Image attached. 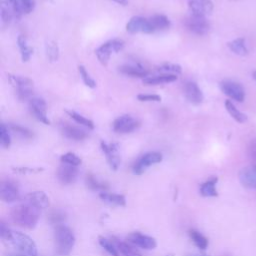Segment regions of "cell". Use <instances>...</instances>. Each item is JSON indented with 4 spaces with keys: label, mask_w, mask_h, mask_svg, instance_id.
I'll return each mask as SVG.
<instances>
[{
    "label": "cell",
    "mask_w": 256,
    "mask_h": 256,
    "mask_svg": "<svg viewBox=\"0 0 256 256\" xmlns=\"http://www.w3.org/2000/svg\"><path fill=\"white\" fill-rule=\"evenodd\" d=\"M29 107H30L31 112L33 113V115L35 116V118L38 121H40L46 125L50 124V121L47 116V105L43 98H41V97L31 98L29 101Z\"/></svg>",
    "instance_id": "cell-12"
},
{
    "label": "cell",
    "mask_w": 256,
    "mask_h": 256,
    "mask_svg": "<svg viewBox=\"0 0 256 256\" xmlns=\"http://www.w3.org/2000/svg\"><path fill=\"white\" fill-rule=\"evenodd\" d=\"M126 31L131 34H135L139 32L146 33V34L152 33L149 20L141 16L132 17L126 24Z\"/></svg>",
    "instance_id": "cell-14"
},
{
    "label": "cell",
    "mask_w": 256,
    "mask_h": 256,
    "mask_svg": "<svg viewBox=\"0 0 256 256\" xmlns=\"http://www.w3.org/2000/svg\"><path fill=\"white\" fill-rule=\"evenodd\" d=\"M252 77H253V79L256 81V70L253 72V74H252Z\"/></svg>",
    "instance_id": "cell-48"
},
{
    "label": "cell",
    "mask_w": 256,
    "mask_h": 256,
    "mask_svg": "<svg viewBox=\"0 0 256 256\" xmlns=\"http://www.w3.org/2000/svg\"><path fill=\"white\" fill-rule=\"evenodd\" d=\"M225 108L227 110V112L230 114V116L237 121L238 123H244L247 121V116L246 114L242 113L240 110H238L235 105L230 101V100H226L225 101Z\"/></svg>",
    "instance_id": "cell-30"
},
{
    "label": "cell",
    "mask_w": 256,
    "mask_h": 256,
    "mask_svg": "<svg viewBox=\"0 0 256 256\" xmlns=\"http://www.w3.org/2000/svg\"><path fill=\"white\" fill-rule=\"evenodd\" d=\"M86 184H87V186L91 190H94V191L104 192V191H106L109 188V186L106 183L99 181L97 178H95L91 174H87V176H86Z\"/></svg>",
    "instance_id": "cell-32"
},
{
    "label": "cell",
    "mask_w": 256,
    "mask_h": 256,
    "mask_svg": "<svg viewBox=\"0 0 256 256\" xmlns=\"http://www.w3.org/2000/svg\"><path fill=\"white\" fill-rule=\"evenodd\" d=\"M10 129L16 133L17 135H19L20 137L24 138V139H31L33 138L34 134L31 130H29L28 128L26 127H23V126H20V125H17V124H11L10 125Z\"/></svg>",
    "instance_id": "cell-39"
},
{
    "label": "cell",
    "mask_w": 256,
    "mask_h": 256,
    "mask_svg": "<svg viewBox=\"0 0 256 256\" xmlns=\"http://www.w3.org/2000/svg\"><path fill=\"white\" fill-rule=\"evenodd\" d=\"M23 12L16 0H2L0 15L2 25H9L13 20H19Z\"/></svg>",
    "instance_id": "cell-6"
},
{
    "label": "cell",
    "mask_w": 256,
    "mask_h": 256,
    "mask_svg": "<svg viewBox=\"0 0 256 256\" xmlns=\"http://www.w3.org/2000/svg\"><path fill=\"white\" fill-rule=\"evenodd\" d=\"M184 94L186 99L193 105H199L204 100V96L201 89L193 81H188L185 83Z\"/></svg>",
    "instance_id": "cell-18"
},
{
    "label": "cell",
    "mask_w": 256,
    "mask_h": 256,
    "mask_svg": "<svg viewBox=\"0 0 256 256\" xmlns=\"http://www.w3.org/2000/svg\"><path fill=\"white\" fill-rule=\"evenodd\" d=\"M186 28L195 35H206L210 30V24L206 17L191 14L185 19Z\"/></svg>",
    "instance_id": "cell-7"
},
{
    "label": "cell",
    "mask_w": 256,
    "mask_h": 256,
    "mask_svg": "<svg viewBox=\"0 0 256 256\" xmlns=\"http://www.w3.org/2000/svg\"><path fill=\"white\" fill-rule=\"evenodd\" d=\"M10 219L20 227L33 229L39 220V209L24 202L10 210Z\"/></svg>",
    "instance_id": "cell-1"
},
{
    "label": "cell",
    "mask_w": 256,
    "mask_h": 256,
    "mask_svg": "<svg viewBox=\"0 0 256 256\" xmlns=\"http://www.w3.org/2000/svg\"><path fill=\"white\" fill-rule=\"evenodd\" d=\"M188 7L191 14L206 17L213 11L212 0H188Z\"/></svg>",
    "instance_id": "cell-16"
},
{
    "label": "cell",
    "mask_w": 256,
    "mask_h": 256,
    "mask_svg": "<svg viewBox=\"0 0 256 256\" xmlns=\"http://www.w3.org/2000/svg\"><path fill=\"white\" fill-rule=\"evenodd\" d=\"M17 250L27 256H37V246L34 240L25 233L19 231H12L10 242Z\"/></svg>",
    "instance_id": "cell-4"
},
{
    "label": "cell",
    "mask_w": 256,
    "mask_h": 256,
    "mask_svg": "<svg viewBox=\"0 0 256 256\" xmlns=\"http://www.w3.org/2000/svg\"><path fill=\"white\" fill-rule=\"evenodd\" d=\"M78 72H79L80 77H81V79L83 80V82L86 86H88L89 88H95L96 87L95 80L90 76V74L87 72L86 68L83 65L78 66Z\"/></svg>",
    "instance_id": "cell-37"
},
{
    "label": "cell",
    "mask_w": 256,
    "mask_h": 256,
    "mask_svg": "<svg viewBox=\"0 0 256 256\" xmlns=\"http://www.w3.org/2000/svg\"><path fill=\"white\" fill-rule=\"evenodd\" d=\"M248 155L250 159H252L254 162H256V139L252 140L248 145Z\"/></svg>",
    "instance_id": "cell-45"
},
{
    "label": "cell",
    "mask_w": 256,
    "mask_h": 256,
    "mask_svg": "<svg viewBox=\"0 0 256 256\" xmlns=\"http://www.w3.org/2000/svg\"><path fill=\"white\" fill-rule=\"evenodd\" d=\"M60 130L66 138L75 140V141L84 140L88 136V134L85 130H83L77 126L71 125L69 123H62L60 125Z\"/></svg>",
    "instance_id": "cell-21"
},
{
    "label": "cell",
    "mask_w": 256,
    "mask_h": 256,
    "mask_svg": "<svg viewBox=\"0 0 256 256\" xmlns=\"http://www.w3.org/2000/svg\"><path fill=\"white\" fill-rule=\"evenodd\" d=\"M239 181L240 183L250 189L256 188V164L246 166L242 168L239 172Z\"/></svg>",
    "instance_id": "cell-20"
},
{
    "label": "cell",
    "mask_w": 256,
    "mask_h": 256,
    "mask_svg": "<svg viewBox=\"0 0 256 256\" xmlns=\"http://www.w3.org/2000/svg\"><path fill=\"white\" fill-rule=\"evenodd\" d=\"M124 47V42L120 39H112L105 43H103L101 46H99L95 50V54L99 60V62L103 66H107L108 62L110 60V57L113 53H117L121 51Z\"/></svg>",
    "instance_id": "cell-5"
},
{
    "label": "cell",
    "mask_w": 256,
    "mask_h": 256,
    "mask_svg": "<svg viewBox=\"0 0 256 256\" xmlns=\"http://www.w3.org/2000/svg\"><path fill=\"white\" fill-rule=\"evenodd\" d=\"M0 234H1L2 240L6 241V242H10L11 237H12V231L9 229V227L3 221H1V223H0Z\"/></svg>",
    "instance_id": "cell-43"
},
{
    "label": "cell",
    "mask_w": 256,
    "mask_h": 256,
    "mask_svg": "<svg viewBox=\"0 0 256 256\" xmlns=\"http://www.w3.org/2000/svg\"><path fill=\"white\" fill-rule=\"evenodd\" d=\"M101 149L103 153L106 156V160L110 166V168L114 171H116L119 168V165L121 163V157L119 154V147L117 143H106L104 141H101L100 143Z\"/></svg>",
    "instance_id": "cell-11"
},
{
    "label": "cell",
    "mask_w": 256,
    "mask_h": 256,
    "mask_svg": "<svg viewBox=\"0 0 256 256\" xmlns=\"http://www.w3.org/2000/svg\"><path fill=\"white\" fill-rule=\"evenodd\" d=\"M220 88L222 92L231 99L237 102L244 101L245 91L240 83L235 82L233 80H224L220 83Z\"/></svg>",
    "instance_id": "cell-10"
},
{
    "label": "cell",
    "mask_w": 256,
    "mask_h": 256,
    "mask_svg": "<svg viewBox=\"0 0 256 256\" xmlns=\"http://www.w3.org/2000/svg\"><path fill=\"white\" fill-rule=\"evenodd\" d=\"M0 196L4 202H14L19 199L20 192L17 184L11 180H4L0 185Z\"/></svg>",
    "instance_id": "cell-15"
},
{
    "label": "cell",
    "mask_w": 256,
    "mask_h": 256,
    "mask_svg": "<svg viewBox=\"0 0 256 256\" xmlns=\"http://www.w3.org/2000/svg\"><path fill=\"white\" fill-rule=\"evenodd\" d=\"M13 170L17 173H33V172H40L43 169L42 168H28V167H14Z\"/></svg>",
    "instance_id": "cell-46"
},
{
    "label": "cell",
    "mask_w": 256,
    "mask_h": 256,
    "mask_svg": "<svg viewBox=\"0 0 256 256\" xmlns=\"http://www.w3.org/2000/svg\"><path fill=\"white\" fill-rule=\"evenodd\" d=\"M98 242H99L100 246L104 250H106L111 256H119L120 253H119V251H118V249H117V247H116V245L114 244L113 241H110L107 238L99 236L98 237Z\"/></svg>",
    "instance_id": "cell-35"
},
{
    "label": "cell",
    "mask_w": 256,
    "mask_h": 256,
    "mask_svg": "<svg viewBox=\"0 0 256 256\" xmlns=\"http://www.w3.org/2000/svg\"><path fill=\"white\" fill-rule=\"evenodd\" d=\"M56 174L62 184H72L78 177V169L76 166L63 163L58 167Z\"/></svg>",
    "instance_id": "cell-17"
},
{
    "label": "cell",
    "mask_w": 256,
    "mask_h": 256,
    "mask_svg": "<svg viewBox=\"0 0 256 256\" xmlns=\"http://www.w3.org/2000/svg\"><path fill=\"white\" fill-rule=\"evenodd\" d=\"M60 160L64 164H69V165L76 166V167L79 166L81 164V162H82L81 158L79 156H77L75 153H72V152H68V153L63 154L60 157Z\"/></svg>",
    "instance_id": "cell-38"
},
{
    "label": "cell",
    "mask_w": 256,
    "mask_h": 256,
    "mask_svg": "<svg viewBox=\"0 0 256 256\" xmlns=\"http://www.w3.org/2000/svg\"><path fill=\"white\" fill-rule=\"evenodd\" d=\"M49 221L54 225H61L65 221V213L61 210H53L48 216Z\"/></svg>",
    "instance_id": "cell-41"
},
{
    "label": "cell",
    "mask_w": 256,
    "mask_h": 256,
    "mask_svg": "<svg viewBox=\"0 0 256 256\" xmlns=\"http://www.w3.org/2000/svg\"><path fill=\"white\" fill-rule=\"evenodd\" d=\"M218 182L217 177H212L201 184L200 193L204 197H215L218 195L216 190V184Z\"/></svg>",
    "instance_id": "cell-25"
},
{
    "label": "cell",
    "mask_w": 256,
    "mask_h": 256,
    "mask_svg": "<svg viewBox=\"0 0 256 256\" xmlns=\"http://www.w3.org/2000/svg\"><path fill=\"white\" fill-rule=\"evenodd\" d=\"M156 70L161 74H173V75H178L182 72L181 66L173 63H164L158 66Z\"/></svg>",
    "instance_id": "cell-34"
},
{
    "label": "cell",
    "mask_w": 256,
    "mask_h": 256,
    "mask_svg": "<svg viewBox=\"0 0 256 256\" xmlns=\"http://www.w3.org/2000/svg\"><path fill=\"white\" fill-rule=\"evenodd\" d=\"M189 236L191 238V240L194 242V244L199 248V249H206L208 246V239L201 234L199 231L191 229L189 230Z\"/></svg>",
    "instance_id": "cell-31"
},
{
    "label": "cell",
    "mask_w": 256,
    "mask_h": 256,
    "mask_svg": "<svg viewBox=\"0 0 256 256\" xmlns=\"http://www.w3.org/2000/svg\"><path fill=\"white\" fill-rule=\"evenodd\" d=\"M17 44L20 50L21 59L23 62H27L30 60L31 55L33 54V49L27 44V39L24 35H19L17 38Z\"/></svg>",
    "instance_id": "cell-27"
},
{
    "label": "cell",
    "mask_w": 256,
    "mask_h": 256,
    "mask_svg": "<svg viewBox=\"0 0 256 256\" xmlns=\"http://www.w3.org/2000/svg\"><path fill=\"white\" fill-rule=\"evenodd\" d=\"M137 99L141 102H159L161 101V96L157 94H138Z\"/></svg>",
    "instance_id": "cell-44"
},
{
    "label": "cell",
    "mask_w": 256,
    "mask_h": 256,
    "mask_svg": "<svg viewBox=\"0 0 256 256\" xmlns=\"http://www.w3.org/2000/svg\"><path fill=\"white\" fill-rule=\"evenodd\" d=\"M163 159V156L159 152H148L142 155L133 165L132 170L136 175H141L148 167L160 163Z\"/></svg>",
    "instance_id": "cell-8"
},
{
    "label": "cell",
    "mask_w": 256,
    "mask_h": 256,
    "mask_svg": "<svg viewBox=\"0 0 256 256\" xmlns=\"http://www.w3.org/2000/svg\"><path fill=\"white\" fill-rule=\"evenodd\" d=\"M24 199H25L24 202L30 204L31 206H33L39 210L45 209L50 205L49 197L43 191L31 192V193L27 194Z\"/></svg>",
    "instance_id": "cell-19"
},
{
    "label": "cell",
    "mask_w": 256,
    "mask_h": 256,
    "mask_svg": "<svg viewBox=\"0 0 256 256\" xmlns=\"http://www.w3.org/2000/svg\"><path fill=\"white\" fill-rule=\"evenodd\" d=\"M224 256H230V255H229V254H225Z\"/></svg>",
    "instance_id": "cell-51"
},
{
    "label": "cell",
    "mask_w": 256,
    "mask_h": 256,
    "mask_svg": "<svg viewBox=\"0 0 256 256\" xmlns=\"http://www.w3.org/2000/svg\"><path fill=\"white\" fill-rule=\"evenodd\" d=\"M99 197L101 198V200H103L104 202H107L109 204L112 205H116V206H125L126 204V199L123 195L121 194H115V193H109L107 191L104 192H100L99 193Z\"/></svg>",
    "instance_id": "cell-26"
},
{
    "label": "cell",
    "mask_w": 256,
    "mask_h": 256,
    "mask_svg": "<svg viewBox=\"0 0 256 256\" xmlns=\"http://www.w3.org/2000/svg\"><path fill=\"white\" fill-rule=\"evenodd\" d=\"M128 243H130L133 246L146 249V250H151L154 249L157 246L156 240L148 235L142 234L140 232H133L127 237Z\"/></svg>",
    "instance_id": "cell-13"
},
{
    "label": "cell",
    "mask_w": 256,
    "mask_h": 256,
    "mask_svg": "<svg viewBox=\"0 0 256 256\" xmlns=\"http://www.w3.org/2000/svg\"><path fill=\"white\" fill-rule=\"evenodd\" d=\"M112 1H114L118 4H120V5H127L128 4V0H112Z\"/></svg>",
    "instance_id": "cell-47"
},
{
    "label": "cell",
    "mask_w": 256,
    "mask_h": 256,
    "mask_svg": "<svg viewBox=\"0 0 256 256\" xmlns=\"http://www.w3.org/2000/svg\"><path fill=\"white\" fill-rule=\"evenodd\" d=\"M228 48L235 54L239 56H246L248 54V49L245 45L244 38H236L227 43Z\"/></svg>",
    "instance_id": "cell-28"
},
{
    "label": "cell",
    "mask_w": 256,
    "mask_h": 256,
    "mask_svg": "<svg viewBox=\"0 0 256 256\" xmlns=\"http://www.w3.org/2000/svg\"><path fill=\"white\" fill-rule=\"evenodd\" d=\"M230 1H237V0H230Z\"/></svg>",
    "instance_id": "cell-52"
},
{
    "label": "cell",
    "mask_w": 256,
    "mask_h": 256,
    "mask_svg": "<svg viewBox=\"0 0 256 256\" xmlns=\"http://www.w3.org/2000/svg\"><path fill=\"white\" fill-rule=\"evenodd\" d=\"M7 256H24V255H7Z\"/></svg>",
    "instance_id": "cell-50"
},
{
    "label": "cell",
    "mask_w": 256,
    "mask_h": 256,
    "mask_svg": "<svg viewBox=\"0 0 256 256\" xmlns=\"http://www.w3.org/2000/svg\"><path fill=\"white\" fill-rule=\"evenodd\" d=\"M152 33L166 30L170 27V20L167 16L163 14H155L148 18Z\"/></svg>",
    "instance_id": "cell-23"
},
{
    "label": "cell",
    "mask_w": 256,
    "mask_h": 256,
    "mask_svg": "<svg viewBox=\"0 0 256 256\" xmlns=\"http://www.w3.org/2000/svg\"><path fill=\"white\" fill-rule=\"evenodd\" d=\"M65 112H66L75 122H77L78 124H81V125L87 127L88 129H94V123H93L92 120H90V119L84 117L83 115H81V114H79V113H77V112H75V111H73V110H66Z\"/></svg>",
    "instance_id": "cell-33"
},
{
    "label": "cell",
    "mask_w": 256,
    "mask_h": 256,
    "mask_svg": "<svg viewBox=\"0 0 256 256\" xmlns=\"http://www.w3.org/2000/svg\"><path fill=\"white\" fill-rule=\"evenodd\" d=\"M140 126V122L137 118L125 114L121 115L118 118H116L112 124L113 130L117 133L125 134V133H130L136 130Z\"/></svg>",
    "instance_id": "cell-9"
},
{
    "label": "cell",
    "mask_w": 256,
    "mask_h": 256,
    "mask_svg": "<svg viewBox=\"0 0 256 256\" xmlns=\"http://www.w3.org/2000/svg\"><path fill=\"white\" fill-rule=\"evenodd\" d=\"M23 14L31 13L35 8V0H16Z\"/></svg>",
    "instance_id": "cell-42"
},
{
    "label": "cell",
    "mask_w": 256,
    "mask_h": 256,
    "mask_svg": "<svg viewBox=\"0 0 256 256\" xmlns=\"http://www.w3.org/2000/svg\"><path fill=\"white\" fill-rule=\"evenodd\" d=\"M119 71L122 74L128 75L130 77H138V78H146L149 76V70L146 69L143 65L139 63L133 64H125L119 67Z\"/></svg>",
    "instance_id": "cell-22"
},
{
    "label": "cell",
    "mask_w": 256,
    "mask_h": 256,
    "mask_svg": "<svg viewBox=\"0 0 256 256\" xmlns=\"http://www.w3.org/2000/svg\"><path fill=\"white\" fill-rule=\"evenodd\" d=\"M45 50H46L47 58L51 62L58 60V58H59V48H58V45L55 41H48L45 44Z\"/></svg>",
    "instance_id": "cell-36"
},
{
    "label": "cell",
    "mask_w": 256,
    "mask_h": 256,
    "mask_svg": "<svg viewBox=\"0 0 256 256\" xmlns=\"http://www.w3.org/2000/svg\"><path fill=\"white\" fill-rule=\"evenodd\" d=\"M113 242L116 245L119 253L122 254L123 256H141V254L130 243L123 242L118 239H114Z\"/></svg>",
    "instance_id": "cell-29"
},
{
    "label": "cell",
    "mask_w": 256,
    "mask_h": 256,
    "mask_svg": "<svg viewBox=\"0 0 256 256\" xmlns=\"http://www.w3.org/2000/svg\"><path fill=\"white\" fill-rule=\"evenodd\" d=\"M189 256H209V255H189Z\"/></svg>",
    "instance_id": "cell-49"
},
{
    "label": "cell",
    "mask_w": 256,
    "mask_h": 256,
    "mask_svg": "<svg viewBox=\"0 0 256 256\" xmlns=\"http://www.w3.org/2000/svg\"><path fill=\"white\" fill-rule=\"evenodd\" d=\"M178 75H173V74H158V75H153V76H148L143 79V83L147 85H159V84H165V83H170L174 82L177 80Z\"/></svg>",
    "instance_id": "cell-24"
},
{
    "label": "cell",
    "mask_w": 256,
    "mask_h": 256,
    "mask_svg": "<svg viewBox=\"0 0 256 256\" xmlns=\"http://www.w3.org/2000/svg\"><path fill=\"white\" fill-rule=\"evenodd\" d=\"M54 239L57 253L62 256H68L75 244V236L72 230L63 224L57 225L54 231Z\"/></svg>",
    "instance_id": "cell-2"
},
{
    "label": "cell",
    "mask_w": 256,
    "mask_h": 256,
    "mask_svg": "<svg viewBox=\"0 0 256 256\" xmlns=\"http://www.w3.org/2000/svg\"><path fill=\"white\" fill-rule=\"evenodd\" d=\"M0 142L2 147L4 148H9L11 145V137L9 134V130L4 123H1L0 125Z\"/></svg>",
    "instance_id": "cell-40"
},
{
    "label": "cell",
    "mask_w": 256,
    "mask_h": 256,
    "mask_svg": "<svg viewBox=\"0 0 256 256\" xmlns=\"http://www.w3.org/2000/svg\"><path fill=\"white\" fill-rule=\"evenodd\" d=\"M8 79L13 86L19 100L31 99L33 94V81L25 76L8 74Z\"/></svg>",
    "instance_id": "cell-3"
}]
</instances>
